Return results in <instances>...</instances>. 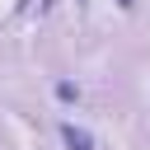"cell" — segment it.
<instances>
[{"label": "cell", "mask_w": 150, "mask_h": 150, "mask_svg": "<svg viewBox=\"0 0 150 150\" xmlns=\"http://www.w3.org/2000/svg\"><path fill=\"white\" fill-rule=\"evenodd\" d=\"M61 141H66L70 150H94V136H89V131H80V127H70V122L61 127Z\"/></svg>", "instance_id": "obj_1"}, {"label": "cell", "mask_w": 150, "mask_h": 150, "mask_svg": "<svg viewBox=\"0 0 150 150\" xmlns=\"http://www.w3.org/2000/svg\"><path fill=\"white\" fill-rule=\"evenodd\" d=\"M56 98H61V103H75V98H80V89H75L70 80H61V84H56Z\"/></svg>", "instance_id": "obj_2"}]
</instances>
